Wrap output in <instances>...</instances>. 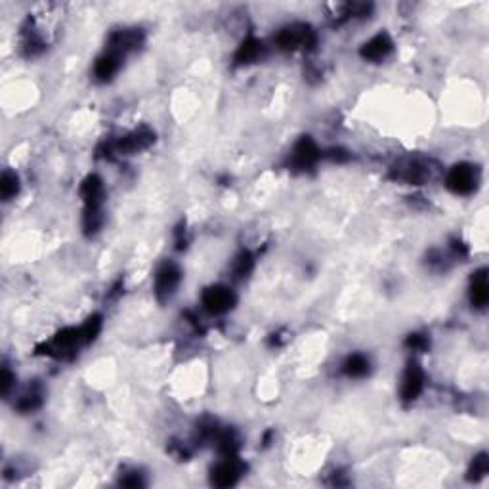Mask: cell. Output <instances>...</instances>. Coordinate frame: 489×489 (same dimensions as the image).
Listing matches in <instances>:
<instances>
[{
    "instance_id": "cell-4",
    "label": "cell",
    "mask_w": 489,
    "mask_h": 489,
    "mask_svg": "<svg viewBox=\"0 0 489 489\" xmlns=\"http://www.w3.org/2000/svg\"><path fill=\"white\" fill-rule=\"evenodd\" d=\"M182 279L180 268L173 262H165L159 268L157 275H155V294L161 302L168 300L174 294V291L178 289Z\"/></svg>"
},
{
    "instance_id": "cell-21",
    "label": "cell",
    "mask_w": 489,
    "mask_h": 489,
    "mask_svg": "<svg viewBox=\"0 0 489 489\" xmlns=\"http://www.w3.org/2000/svg\"><path fill=\"white\" fill-rule=\"evenodd\" d=\"M40 403H42V394H40L37 388H33V390L27 392V394L17 401V409H19V411H33V409L40 407Z\"/></svg>"
},
{
    "instance_id": "cell-15",
    "label": "cell",
    "mask_w": 489,
    "mask_h": 489,
    "mask_svg": "<svg viewBox=\"0 0 489 489\" xmlns=\"http://www.w3.org/2000/svg\"><path fill=\"white\" fill-rule=\"evenodd\" d=\"M260 54H262V42H260L258 38L248 37L247 40H243L239 50L235 52V63H237V65L250 63V61H255Z\"/></svg>"
},
{
    "instance_id": "cell-13",
    "label": "cell",
    "mask_w": 489,
    "mask_h": 489,
    "mask_svg": "<svg viewBox=\"0 0 489 489\" xmlns=\"http://www.w3.org/2000/svg\"><path fill=\"white\" fill-rule=\"evenodd\" d=\"M470 302L474 308H486L489 302V285H488V270L482 268L480 271H476L472 278V285H470Z\"/></svg>"
},
{
    "instance_id": "cell-24",
    "label": "cell",
    "mask_w": 489,
    "mask_h": 489,
    "mask_svg": "<svg viewBox=\"0 0 489 489\" xmlns=\"http://www.w3.org/2000/svg\"><path fill=\"white\" fill-rule=\"evenodd\" d=\"M12 386H14V375H12V371H10V369L4 367L2 369V375H0V390H2V394L6 396Z\"/></svg>"
},
{
    "instance_id": "cell-16",
    "label": "cell",
    "mask_w": 489,
    "mask_h": 489,
    "mask_svg": "<svg viewBox=\"0 0 489 489\" xmlns=\"http://www.w3.org/2000/svg\"><path fill=\"white\" fill-rule=\"evenodd\" d=\"M344 375L352 376V378H362L369 373V360L362 354H352L348 355L346 362L342 365Z\"/></svg>"
},
{
    "instance_id": "cell-8",
    "label": "cell",
    "mask_w": 489,
    "mask_h": 489,
    "mask_svg": "<svg viewBox=\"0 0 489 489\" xmlns=\"http://www.w3.org/2000/svg\"><path fill=\"white\" fill-rule=\"evenodd\" d=\"M392 48H394L392 38L388 37L386 33H380V35H376V37L371 38L369 42H365V45L362 46L360 54H362L363 60L380 61L392 52Z\"/></svg>"
},
{
    "instance_id": "cell-20",
    "label": "cell",
    "mask_w": 489,
    "mask_h": 489,
    "mask_svg": "<svg viewBox=\"0 0 489 489\" xmlns=\"http://www.w3.org/2000/svg\"><path fill=\"white\" fill-rule=\"evenodd\" d=\"M99 331H102V316H98V314H96V316H92L90 319L81 327V332H83V339L86 344L96 339V337L99 335Z\"/></svg>"
},
{
    "instance_id": "cell-22",
    "label": "cell",
    "mask_w": 489,
    "mask_h": 489,
    "mask_svg": "<svg viewBox=\"0 0 489 489\" xmlns=\"http://www.w3.org/2000/svg\"><path fill=\"white\" fill-rule=\"evenodd\" d=\"M252 266H255L252 255L250 252H241V255L237 256V262H235V275L237 278H247L248 273L252 271Z\"/></svg>"
},
{
    "instance_id": "cell-10",
    "label": "cell",
    "mask_w": 489,
    "mask_h": 489,
    "mask_svg": "<svg viewBox=\"0 0 489 489\" xmlns=\"http://www.w3.org/2000/svg\"><path fill=\"white\" fill-rule=\"evenodd\" d=\"M239 474H241V467L235 457H226L224 463H220L218 467L212 470V483L218 488H230L239 480Z\"/></svg>"
},
{
    "instance_id": "cell-9",
    "label": "cell",
    "mask_w": 489,
    "mask_h": 489,
    "mask_svg": "<svg viewBox=\"0 0 489 489\" xmlns=\"http://www.w3.org/2000/svg\"><path fill=\"white\" fill-rule=\"evenodd\" d=\"M153 140H155V134L151 130L140 128V130H136L132 134H128L127 138H122L121 142L117 143V151L125 153V155H132V153H138V151L150 147Z\"/></svg>"
},
{
    "instance_id": "cell-26",
    "label": "cell",
    "mask_w": 489,
    "mask_h": 489,
    "mask_svg": "<svg viewBox=\"0 0 489 489\" xmlns=\"http://www.w3.org/2000/svg\"><path fill=\"white\" fill-rule=\"evenodd\" d=\"M329 157H331L332 161H337V163H342V161H346L348 155H346V151L331 150V151H329Z\"/></svg>"
},
{
    "instance_id": "cell-6",
    "label": "cell",
    "mask_w": 489,
    "mask_h": 489,
    "mask_svg": "<svg viewBox=\"0 0 489 489\" xmlns=\"http://www.w3.org/2000/svg\"><path fill=\"white\" fill-rule=\"evenodd\" d=\"M424 388V373H422L421 365L417 362H409L407 363L406 373H403V378H401V399L403 401H413V399L419 398V394Z\"/></svg>"
},
{
    "instance_id": "cell-12",
    "label": "cell",
    "mask_w": 489,
    "mask_h": 489,
    "mask_svg": "<svg viewBox=\"0 0 489 489\" xmlns=\"http://www.w3.org/2000/svg\"><path fill=\"white\" fill-rule=\"evenodd\" d=\"M81 195L84 199V209H102L104 203V182L96 174L88 176L81 186Z\"/></svg>"
},
{
    "instance_id": "cell-5",
    "label": "cell",
    "mask_w": 489,
    "mask_h": 489,
    "mask_svg": "<svg viewBox=\"0 0 489 489\" xmlns=\"http://www.w3.org/2000/svg\"><path fill=\"white\" fill-rule=\"evenodd\" d=\"M235 294L232 289L224 285L209 287L203 293V306L211 314H226L227 310L234 308Z\"/></svg>"
},
{
    "instance_id": "cell-25",
    "label": "cell",
    "mask_w": 489,
    "mask_h": 489,
    "mask_svg": "<svg viewBox=\"0 0 489 489\" xmlns=\"http://www.w3.org/2000/svg\"><path fill=\"white\" fill-rule=\"evenodd\" d=\"M121 483L122 486H127V488H142L143 480H142V476L136 474L134 472V474L130 476V478H122Z\"/></svg>"
},
{
    "instance_id": "cell-11",
    "label": "cell",
    "mask_w": 489,
    "mask_h": 489,
    "mask_svg": "<svg viewBox=\"0 0 489 489\" xmlns=\"http://www.w3.org/2000/svg\"><path fill=\"white\" fill-rule=\"evenodd\" d=\"M317 159H319V150H317L316 142L308 136H304L300 142L294 145L293 165L296 168H308L316 163Z\"/></svg>"
},
{
    "instance_id": "cell-17",
    "label": "cell",
    "mask_w": 489,
    "mask_h": 489,
    "mask_svg": "<svg viewBox=\"0 0 489 489\" xmlns=\"http://www.w3.org/2000/svg\"><path fill=\"white\" fill-rule=\"evenodd\" d=\"M17 191H19L17 176L12 170H6V173L2 174V178H0V195H2L4 201H10L12 197L17 195Z\"/></svg>"
},
{
    "instance_id": "cell-14",
    "label": "cell",
    "mask_w": 489,
    "mask_h": 489,
    "mask_svg": "<svg viewBox=\"0 0 489 489\" xmlns=\"http://www.w3.org/2000/svg\"><path fill=\"white\" fill-rule=\"evenodd\" d=\"M121 58L117 52L113 50H107L104 56H99L98 61H96V67H94V75L98 77L99 81H109L111 77L119 71L121 67Z\"/></svg>"
},
{
    "instance_id": "cell-18",
    "label": "cell",
    "mask_w": 489,
    "mask_h": 489,
    "mask_svg": "<svg viewBox=\"0 0 489 489\" xmlns=\"http://www.w3.org/2000/svg\"><path fill=\"white\" fill-rule=\"evenodd\" d=\"M237 449H239V442H237L234 432L227 430L224 434H218V451L224 457H235Z\"/></svg>"
},
{
    "instance_id": "cell-1",
    "label": "cell",
    "mask_w": 489,
    "mask_h": 489,
    "mask_svg": "<svg viewBox=\"0 0 489 489\" xmlns=\"http://www.w3.org/2000/svg\"><path fill=\"white\" fill-rule=\"evenodd\" d=\"M275 42L281 50H296V48H314L317 42L316 33L308 25L294 23L279 31Z\"/></svg>"
},
{
    "instance_id": "cell-3",
    "label": "cell",
    "mask_w": 489,
    "mask_h": 489,
    "mask_svg": "<svg viewBox=\"0 0 489 489\" xmlns=\"http://www.w3.org/2000/svg\"><path fill=\"white\" fill-rule=\"evenodd\" d=\"M83 332L81 329H75V327H67L56 335V339L46 344L45 346V354L46 355H54V358H67V355H73L77 352L79 344H83Z\"/></svg>"
},
{
    "instance_id": "cell-23",
    "label": "cell",
    "mask_w": 489,
    "mask_h": 489,
    "mask_svg": "<svg viewBox=\"0 0 489 489\" xmlns=\"http://www.w3.org/2000/svg\"><path fill=\"white\" fill-rule=\"evenodd\" d=\"M406 346L409 348V350H413V352H421V350H426V348H428V339H426L424 335L415 332V335H409V337H407Z\"/></svg>"
},
{
    "instance_id": "cell-19",
    "label": "cell",
    "mask_w": 489,
    "mask_h": 489,
    "mask_svg": "<svg viewBox=\"0 0 489 489\" xmlns=\"http://www.w3.org/2000/svg\"><path fill=\"white\" fill-rule=\"evenodd\" d=\"M489 470V459L486 453H480L478 457H474L472 465H470V470H468V480H482L483 476L488 474Z\"/></svg>"
},
{
    "instance_id": "cell-2",
    "label": "cell",
    "mask_w": 489,
    "mask_h": 489,
    "mask_svg": "<svg viewBox=\"0 0 489 489\" xmlns=\"http://www.w3.org/2000/svg\"><path fill=\"white\" fill-rule=\"evenodd\" d=\"M478 184V173L472 165L468 163H460L455 165L445 178V186L449 191H453L455 195H468L476 189Z\"/></svg>"
},
{
    "instance_id": "cell-7",
    "label": "cell",
    "mask_w": 489,
    "mask_h": 489,
    "mask_svg": "<svg viewBox=\"0 0 489 489\" xmlns=\"http://www.w3.org/2000/svg\"><path fill=\"white\" fill-rule=\"evenodd\" d=\"M143 33L140 29H127V31H117L111 40H109V48L107 50H113L119 56H127L130 50H136L138 46L142 45Z\"/></svg>"
}]
</instances>
